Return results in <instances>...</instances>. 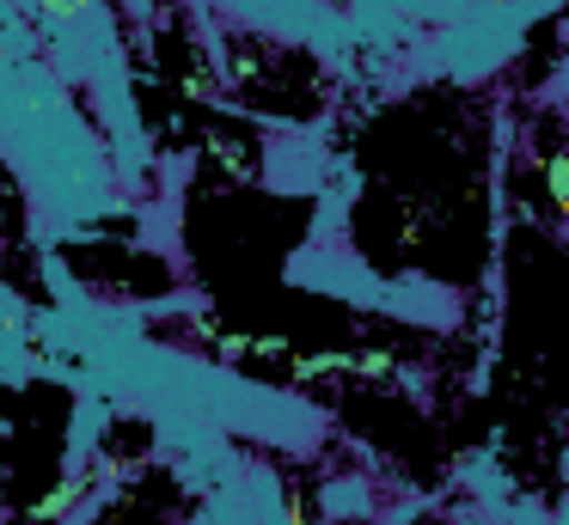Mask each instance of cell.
<instances>
[{
	"label": "cell",
	"instance_id": "cell-1",
	"mask_svg": "<svg viewBox=\"0 0 569 525\" xmlns=\"http://www.w3.org/2000/svg\"><path fill=\"white\" fill-rule=\"evenodd\" d=\"M545 183H551V202L569 214V159H551V165H545Z\"/></svg>",
	"mask_w": 569,
	"mask_h": 525
},
{
	"label": "cell",
	"instance_id": "cell-2",
	"mask_svg": "<svg viewBox=\"0 0 569 525\" xmlns=\"http://www.w3.org/2000/svg\"><path fill=\"white\" fill-rule=\"evenodd\" d=\"M319 7H349V0H319Z\"/></svg>",
	"mask_w": 569,
	"mask_h": 525
}]
</instances>
